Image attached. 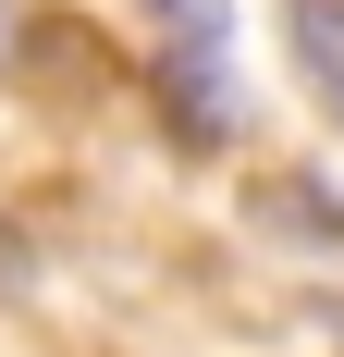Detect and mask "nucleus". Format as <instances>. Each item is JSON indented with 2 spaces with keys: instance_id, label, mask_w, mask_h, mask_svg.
Listing matches in <instances>:
<instances>
[{
  "instance_id": "1",
  "label": "nucleus",
  "mask_w": 344,
  "mask_h": 357,
  "mask_svg": "<svg viewBox=\"0 0 344 357\" xmlns=\"http://www.w3.org/2000/svg\"><path fill=\"white\" fill-rule=\"evenodd\" d=\"M172 13V62H160V99H172V123L197 148H221L234 136V86H221V0H160Z\"/></svg>"
},
{
  "instance_id": "2",
  "label": "nucleus",
  "mask_w": 344,
  "mask_h": 357,
  "mask_svg": "<svg viewBox=\"0 0 344 357\" xmlns=\"http://www.w3.org/2000/svg\"><path fill=\"white\" fill-rule=\"evenodd\" d=\"M283 25H295V62H308L320 111L344 123V0H283Z\"/></svg>"
},
{
  "instance_id": "3",
  "label": "nucleus",
  "mask_w": 344,
  "mask_h": 357,
  "mask_svg": "<svg viewBox=\"0 0 344 357\" xmlns=\"http://www.w3.org/2000/svg\"><path fill=\"white\" fill-rule=\"evenodd\" d=\"M258 222H308V234H344V210L320 185H258Z\"/></svg>"
},
{
  "instance_id": "4",
  "label": "nucleus",
  "mask_w": 344,
  "mask_h": 357,
  "mask_svg": "<svg viewBox=\"0 0 344 357\" xmlns=\"http://www.w3.org/2000/svg\"><path fill=\"white\" fill-rule=\"evenodd\" d=\"M37 284V247H25V234H13V222H0V308H13V296H25Z\"/></svg>"
}]
</instances>
